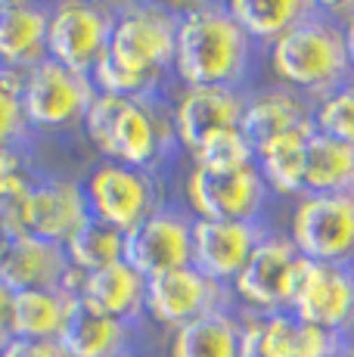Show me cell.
I'll list each match as a JSON object with an SVG mask.
<instances>
[{"label":"cell","instance_id":"cell-20","mask_svg":"<svg viewBox=\"0 0 354 357\" xmlns=\"http://www.w3.org/2000/svg\"><path fill=\"white\" fill-rule=\"evenodd\" d=\"M137 329L140 326L121 324L75 295L66 326L59 333V345L69 357H121L134 354Z\"/></svg>","mask_w":354,"mask_h":357},{"label":"cell","instance_id":"cell-4","mask_svg":"<svg viewBox=\"0 0 354 357\" xmlns=\"http://www.w3.org/2000/svg\"><path fill=\"white\" fill-rule=\"evenodd\" d=\"M180 16L159 3H131L115 13L106 56L140 78L174 84V47Z\"/></svg>","mask_w":354,"mask_h":357},{"label":"cell","instance_id":"cell-5","mask_svg":"<svg viewBox=\"0 0 354 357\" xmlns=\"http://www.w3.org/2000/svg\"><path fill=\"white\" fill-rule=\"evenodd\" d=\"M270 190L258 165L233 171H212L190 165L183 177V205L202 221H246L264 224Z\"/></svg>","mask_w":354,"mask_h":357},{"label":"cell","instance_id":"cell-10","mask_svg":"<svg viewBox=\"0 0 354 357\" xmlns=\"http://www.w3.org/2000/svg\"><path fill=\"white\" fill-rule=\"evenodd\" d=\"M289 239L308 261L354 264V196H302L289 218Z\"/></svg>","mask_w":354,"mask_h":357},{"label":"cell","instance_id":"cell-18","mask_svg":"<svg viewBox=\"0 0 354 357\" xmlns=\"http://www.w3.org/2000/svg\"><path fill=\"white\" fill-rule=\"evenodd\" d=\"M292 130L314 134V102L283 84H261L246 91V109H243V134L252 146L274 140Z\"/></svg>","mask_w":354,"mask_h":357},{"label":"cell","instance_id":"cell-22","mask_svg":"<svg viewBox=\"0 0 354 357\" xmlns=\"http://www.w3.org/2000/svg\"><path fill=\"white\" fill-rule=\"evenodd\" d=\"M308 130H292L255 146V165L268 183L270 196L302 199L305 196V162H308Z\"/></svg>","mask_w":354,"mask_h":357},{"label":"cell","instance_id":"cell-7","mask_svg":"<svg viewBox=\"0 0 354 357\" xmlns=\"http://www.w3.org/2000/svg\"><path fill=\"white\" fill-rule=\"evenodd\" d=\"M93 97H97V87L91 75L72 72V68L53 63L50 56L25 72L22 106L35 137L81 128Z\"/></svg>","mask_w":354,"mask_h":357},{"label":"cell","instance_id":"cell-9","mask_svg":"<svg viewBox=\"0 0 354 357\" xmlns=\"http://www.w3.org/2000/svg\"><path fill=\"white\" fill-rule=\"evenodd\" d=\"M215 311H236V295L193 264L146 280V317L171 333Z\"/></svg>","mask_w":354,"mask_h":357},{"label":"cell","instance_id":"cell-35","mask_svg":"<svg viewBox=\"0 0 354 357\" xmlns=\"http://www.w3.org/2000/svg\"><path fill=\"white\" fill-rule=\"evenodd\" d=\"M38 168L35 159H31L29 146H13V149H0V183L10 181V177L22 174V171Z\"/></svg>","mask_w":354,"mask_h":357},{"label":"cell","instance_id":"cell-39","mask_svg":"<svg viewBox=\"0 0 354 357\" xmlns=\"http://www.w3.org/2000/svg\"><path fill=\"white\" fill-rule=\"evenodd\" d=\"M342 34H345V50H348V63H351V68H354V16L342 25Z\"/></svg>","mask_w":354,"mask_h":357},{"label":"cell","instance_id":"cell-2","mask_svg":"<svg viewBox=\"0 0 354 357\" xmlns=\"http://www.w3.org/2000/svg\"><path fill=\"white\" fill-rule=\"evenodd\" d=\"M81 130L103 159L153 174H162L180 153L171 125V97L125 100L97 91Z\"/></svg>","mask_w":354,"mask_h":357},{"label":"cell","instance_id":"cell-34","mask_svg":"<svg viewBox=\"0 0 354 357\" xmlns=\"http://www.w3.org/2000/svg\"><path fill=\"white\" fill-rule=\"evenodd\" d=\"M0 357H69L59 342H38V339H13L0 348Z\"/></svg>","mask_w":354,"mask_h":357},{"label":"cell","instance_id":"cell-26","mask_svg":"<svg viewBox=\"0 0 354 357\" xmlns=\"http://www.w3.org/2000/svg\"><path fill=\"white\" fill-rule=\"evenodd\" d=\"M240 314L215 311L171 333V357H240Z\"/></svg>","mask_w":354,"mask_h":357},{"label":"cell","instance_id":"cell-15","mask_svg":"<svg viewBox=\"0 0 354 357\" xmlns=\"http://www.w3.org/2000/svg\"><path fill=\"white\" fill-rule=\"evenodd\" d=\"M268 236V224L246 221H193V267L224 286H233L252 258L255 245Z\"/></svg>","mask_w":354,"mask_h":357},{"label":"cell","instance_id":"cell-42","mask_svg":"<svg viewBox=\"0 0 354 357\" xmlns=\"http://www.w3.org/2000/svg\"><path fill=\"white\" fill-rule=\"evenodd\" d=\"M6 243H10V236H6V230H3V227H0V255H3Z\"/></svg>","mask_w":354,"mask_h":357},{"label":"cell","instance_id":"cell-31","mask_svg":"<svg viewBox=\"0 0 354 357\" xmlns=\"http://www.w3.org/2000/svg\"><path fill=\"white\" fill-rule=\"evenodd\" d=\"M314 130L354 146V78L314 106Z\"/></svg>","mask_w":354,"mask_h":357},{"label":"cell","instance_id":"cell-40","mask_svg":"<svg viewBox=\"0 0 354 357\" xmlns=\"http://www.w3.org/2000/svg\"><path fill=\"white\" fill-rule=\"evenodd\" d=\"M93 3L106 6L109 13H121V10H128V6H131V3H137V0H93Z\"/></svg>","mask_w":354,"mask_h":357},{"label":"cell","instance_id":"cell-43","mask_svg":"<svg viewBox=\"0 0 354 357\" xmlns=\"http://www.w3.org/2000/svg\"><path fill=\"white\" fill-rule=\"evenodd\" d=\"M137 3H159V6H168V10H171V0H137Z\"/></svg>","mask_w":354,"mask_h":357},{"label":"cell","instance_id":"cell-41","mask_svg":"<svg viewBox=\"0 0 354 357\" xmlns=\"http://www.w3.org/2000/svg\"><path fill=\"white\" fill-rule=\"evenodd\" d=\"M332 357H354V339H348V342H345V345L339 348V351L332 354Z\"/></svg>","mask_w":354,"mask_h":357},{"label":"cell","instance_id":"cell-12","mask_svg":"<svg viewBox=\"0 0 354 357\" xmlns=\"http://www.w3.org/2000/svg\"><path fill=\"white\" fill-rule=\"evenodd\" d=\"M193 221L187 205L165 202L131 233H125V261L143 277L193 264Z\"/></svg>","mask_w":354,"mask_h":357},{"label":"cell","instance_id":"cell-28","mask_svg":"<svg viewBox=\"0 0 354 357\" xmlns=\"http://www.w3.org/2000/svg\"><path fill=\"white\" fill-rule=\"evenodd\" d=\"M66 252H69V261L78 271H103L115 261H125V233L115 230L112 224L100 221V218H87L69 236Z\"/></svg>","mask_w":354,"mask_h":357},{"label":"cell","instance_id":"cell-45","mask_svg":"<svg viewBox=\"0 0 354 357\" xmlns=\"http://www.w3.org/2000/svg\"><path fill=\"white\" fill-rule=\"evenodd\" d=\"M0 68H3V66H0Z\"/></svg>","mask_w":354,"mask_h":357},{"label":"cell","instance_id":"cell-32","mask_svg":"<svg viewBox=\"0 0 354 357\" xmlns=\"http://www.w3.org/2000/svg\"><path fill=\"white\" fill-rule=\"evenodd\" d=\"M38 177L40 168H31L0 183V227L6 230L10 239L25 233V218H29V202L31 193H35Z\"/></svg>","mask_w":354,"mask_h":357},{"label":"cell","instance_id":"cell-11","mask_svg":"<svg viewBox=\"0 0 354 357\" xmlns=\"http://www.w3.org/2000/svg\"><path fill=\"white\" fill-rule=\"evenodd\" d=\"M112 19L115 13L93 0H50L47 56L78 75H91L109 47Z\"/></svg>","mask_w":354,"mask_h":357},{"label":"cell","instance_id":"cell-44","mask_svg":"<svg viewBox=\"0 0 354 357\" xmlns=\"http://www.w3.org/2000/svg\"><path fill=\"white\" fill-rule=\"evenodd\" d=\"M121 357H140V354H137V351H134V354H121Z\"/></svg>","mask_w":354,"mask_h":357},{"label":"cell","instance_id":"cell-3","mask_svg":"<svg viewBox=\"0 0 354 357\" xmlns=\"http://www.w3.org/2000/svg\"><path fill=\"white\" fill-rule=\"evenodd\" d=\"M264 63L270 68L274 84L302 93L314 106L354 78L342 25L320 13H311L280 40H274L264 50Z\"/></svg>","mask_w":354,"mask_h":357},{"label":"cell","instance_id":"cell-38","mask_svg":"<svg viewBox=\"0 0 354 357\" xmlns=\"http://www.w3.org/2000/svg\"><path fill=\"white\" fill-rule=\"evenodd\" d=\"M212 3H221V0H171V10L177 16H187V13L202 10V6H212Z\"/></svg>","mask_w":354,"mask_h":357},{"label":"cell","instance_id":"cell-8","mask_svg":"<svg viewBox=\"0 0 354 357\" xmlns=\"http://www.w3.org/2000/svg\"><path fill=\"white\" fill-rule=\"evenodd\" d=\"M302 267L305 258L289 239V233L268 230V236L255 245L246 267L230 286L236 295V305H243V311L252 314L289 311Z\"/></svg>","mask_w":354,"mask_h":357},{"label":"cell","instance_id":"cell-1","mask_svg":"<svg viewBox=\"0 0 354 357\" xmlns=\"http://www.w3.org/2000/svg\"><path fill=\"white\" fill-rule=\"evenodd\" d=\"M261 63L264 50L221 3L180 16L171 68L177 87H227L246 93L255 87Z\"/></svg>","mask_w":354,"mask_h":357},{"label":"cell","instance_id":"cell-24","mask_svg":"<svg viewBox=\"0 0 354 357\" xmlns=\"http://www.w3.org/2000/svg\"><path fill=\"white\" fill-rule=\"evenodd\" d=\"M264 342L270 357H332L348 339L320 329L292 311L264 314Z\"/></svg>","mask_w":354,"mask_h":357},{"label":"cell","instance_id":"cell-30","mask_svg":"<svg viewBox=\"0 0 354 357\" xmlns=\"http://www.w3.org/2000/svg\"><path fill=\"white\" fill-rule=\"evenodd\" d=\"M187 162L196 165V168H212V171L246 168V165H255V146L243 134V128H227L212 134L206 143H199V149Z\"/></svg>","mask_w":354,"mask_h":357},{"label":"cell","instance_id":"cell-25","mask_svg":"<svg viewBox=\"0 0 354 357\" xmlns=\"http://www.w3.org/2000/svg\"><path fill=\"white\" fill-rule=\"evenodd\" d=\"M354 196V146L332 137L311 134L308 162H305V196Z\"/></svg>","mask_w":354,"mask_h":357},{"label":"cell","instance_id":"cell-13","mask_svg":"<svg viewBox=\"0 0 354 357\" xmlns=\"http://www.w3.org/2000/svg\"><path fill=\"white\" fill-rule=\"evenodd\" d=\"M289 311L320 329L354 335V264H326L305 258Z\"/></svg>","mask_w":354,"mask_h":357},{"label":"cell","instance_id":"cell-29","mask_svg":"<svg viewBox=\"0 0 354 357\" xmlns=\"http://www.w3.org/2000/svg\"><path fill=\"white\" fill-rule=\"evenodd\" d=\"M25 72L16 68H0V149L29 146L35 143V130L29 128L22 106Z\"/></svg>","mask_w":354,"mask_h":357},{"label":"cell","instance_id":"cell-16","mask_svg":"<svg viewBox=\"0 0 354 357\" xmlns=\"http://www.w3.org/2000/svg\"><path fill=\"white\" fill-rule=\"evenodd\" d=\"M91 218L84 181L75 177H53L40 171L35 193L29 202V218H25V233L50 243H69V236Z\"/></svg>","mask_w":354,"mask_h":357},{"label":"cell","instance_id":"cell-21","mask_svg":"<svg viewBox=\"0 0 354 357\" xmlns=\"http://www.w3.org/2000/svg\"><path fill=\"white\" fill-rule=\"evenodd\" d=\"M78 298L121 324L140 326V320L146 317V277L128 261H115L103 271L87 273Z\"/></svg>","mask_w":354,"mask_h":357},{"label":"cell","instance_id":"cell-36","mask_svg":"<svg viewBox=\"0 0 354 357\" xmlns=\"http://www.w3.org/2000/svg\"><path fill=\"white\" fill-rule=\"evenodd\" d=\"M13 301H16V292L0 280V348L16 339V333H13Z\"/></svg>","mask_w":354,"mask_h":357},{"label":"cell","instance_id":"cell-6","mask_svg":"<svg viewBox=\"0 0 354 357\" xmlns=\"http://www.w3.org/2000/svg\"><path fill=\"white\" fill-rule=\"evenodd\" d=\"M84 193L87 205H91V218H100L121 233L140 227L159 205L168 202L162 193V174L109 159L97 162L87 171Z\"/></svg>","mask_w":354,"mask_h":357},{"label":"cell","instance_id":"cell-19","mask_svg":"<svg viewBox=\"0 0 354 357\" xmlns=\"http://www.w3.org/2000/svg\"><path fill=\"white\" fill-rule=\"evenodd\" d=\"M50 0H0V66L29 72L47 59Z\"/></svg>","mask_w":354,"mask_h":357},{"label":"cell","instance_id":"cell-23","mask_svg":"<svg viewBox=\"0 0 354 357\" xmlns=\"http://www.w3.org/2000/svg\"><path fill=\"white\" fill-rule=\"evenodd\" d=\"M221 6L261 50L314 13L311 0H221Z\"/></svg>","mask_w":354,"mask_h":357},{"label":"cell","instance_id":"cell-14","mask_svg":"<svg viewBox=\"0 0 354 357\" xmlns=\"http://www.w3.org/2000/svg\"><path fill=\"white\" fill-rule=\"evenodd\" d=\"M246 93L227 87H177L171 97V125L180 153L193 155L199 143L227 128H243Z\"/></svg>","mask_w":354,"mask_h":357},{"label":"cell","instance_id":"cell-33","mask_svg":"<svg viewBox=\"0 0 354 357\" xmlns=\"http://www.w3.org/2000/svg\"><path fill=\"white\" fill-rule=\"evenodd\" d=\"M240 357H270L268 342H264V314L240 311Z\"/></svg>","mask_w":354,"mask_h":357},{"label":"cell","instance_id":"cell-27","mask_svg":"<svg viewBox=\"0 0 354 357\" xmlns=\"http://www.w3.org/2000/svg\"><path fill=\"white\" fill-rule=\"evenodd\" d=\"M75 295L63 289H29L16 292L13 301V333L16 339L59 342Z\"/></svg>","mask_w":354,"mask_h":357},{"label":"cell","instance_id":"cell-17","mask_svg":"<svg viewBox=\"0 0 354 357\" xmlns=\"http://www.w3.org/2000/svg\"><path fill=\"white\" fill-rule=\"evenodd\" d=\"M69 271H72V261L66 245L31 236V233L13 236L6 243L3 255H0V280L13 292L63 289Z\"/></svg>","mask_w":354,"mask_h":357},{"label":"cell","instance_id":"cell-37","mask_svg":"<svg viewBox=\"0 0 354 357\" xmlns=\"http://www.w3.org/2000/svg\"><path fill=\"white\" fill-rule=\"evenodd\" d=\"M311 6H314V13L339 25H345L354 16V0H311Z\"/></svg>","mask_w":354,"mask_h":357}]
</instances>
